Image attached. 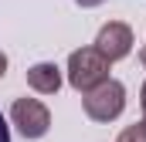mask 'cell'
Wrapping results in <instances>:
<instances>
[{
  "instance_id": "obj_1",
  "label": "cell",
  "mask_w": 146,
  "mask_h": 142,
  "mask_svg": "<svg viewBox=\"0 0 146 142\" xmlns=\"http://www.w3.org/2000/svg\"><path fill=\"white\" fill-rule=\"evenodd\" d=\"M109 61L95 51V47H78L68 54V85H72L75 91H92V88H99L102 81H109Z\"/></svg>"
},
{
  "instance_id": "obj_2",
  "label": "cell",
  "mask_w": 146,
  "mask_h": 142,
  "mask_svg": "<svg viewBox=\"0 0 146 142\" xmlns=\"http://www.w3.org/2000/svg\"><path fill=\"white\" fill-rule=\"evenodd\" d=\"M82 105H85V115L92 122H115L122 115V108H126V85L115 81V78H109L99 88L85 91L82 95Z\"/></svg>"
},
{
  "instance_id": "obj_3",
  "label": "cell",
  "mask_w": 146,
  "mask_h": 142,
  "mask_svg": "<svg viewBox=\"0 0 146 142\" xmlns=\"http://www.w3.org/2000/svg\"><path fill=\"white\" fill-rule=\"evenodd\" d=\"M10 122L17 125V132L24 139H41L51 129V112H48L44 102H37V98H17L10 105Z\"/></svg>"
},
{
  "instance_id": "obj_4",
  "label": "cell",
  "mask_w": 146,
  "mask_h": 142,
  "mask_svg": "<svg viewBox=\"0 0 146 142\" xmlns=\"http://www.w3.org/2000/svg\"><path fill=\"white\" fill-rule=\"evenodd\" d=\"M92 47H95L109 64L112 61H122V58H129V51H133V27L122 24V20H109V24L99 27Z\"/></svg>"
},
{
  "instance_id": "obj_5",
  "label": "cell",
  "mask_w": 146,
  "mask_h": 142,
  "mask_svg": "<svg viewBox=\"0 0 146 142\" xmlns=\"http://www.w3.org/2000/svg\"><path fill=\"white\" fill-rule=\"evenodd\" d=\"M27 85L37 95H58V88H61V68L51 64V61H37V64L27 68Z\"/></svg>"
},
{
  "instance_id": "obj_6",
  "label": "cell",
  "mask_w": 146,
  "mask_h": 142,
  "mask_svg": "<svg viewBox=\"0 0 146 142\" xmlns=\"http://www.w3.org/2000/svg\"><path fill=\"white\" fill-rule=\"evenodd\" d=\"M119 142H146V125H143V122H136V125L122 129V135H119Z\"/></svg>"
},
{
  "instance_id": "obj_7",
  "label": "cell",
  "mask_w": 146,
  "mask_h": 142,
  "mask_svg": "<svg viewBox=\"0 0 146 142\" xmlns=\"http://www.w3.org/2000/svg\"><path fill=\"white\" fill-rule=\"evenodd\" d=\"M0 142H10V132H7V122H3V115H0Z\"/></svg>"
},
{
  "instance_id": "obj_8",
  "label": "cell",
  "mask_w": 146,
  "mask_h": 142,
  "mask_svg": "<svg viewBox=\"0 0 146 142\" xmlns=\"http://www.w3.org/2000/svg\"><path fill=\"white\" fill-rule=\"evenodd\" d=\"M139 108H143V118H146V81H143V88H139Z\"/></svg>"
},
{
  "instance_id": "obj_9",
  "label": "cell",
  "mask_w": 146,
  "mask_h": 142,
  "mask_svg": "<svg viewBox=\"0 0 146 142\" xmlns=\"http://www.w3.org/2000/svg\"><path fill=\"white\" fill-rule=\"evenodd\" d=\"M78 7H99V3H106V0H75Z\"/></svg>"
},
{
  "instance_id": "obj_10",
  "label": "cell",
  "mask_w": 146,
  "mask_h": 142,
  "mask_svg": "<svg viewBox=\"0 0 146 142\" xmlns=\"http://www.w3.org/2000/svg\"><path fill=\"white\" fill-rule=\"evenodd\" d=\"M3 74H7V54L0 51V78H3Z\"/></svg>"
},
{
  "instance_id": "obj_11",
  "label": "cell",
  "mask_w": 146,
  "mask_h": 142,
  "mask_svg": "<svg viewBox=\"0 0 146 142\" xmlns=\"http://www.w3.org/2000/svg\"><path fill=\"white\" fill-rule=\"evenodd\" d=\"M139 61H143V68H146V44H143V51H139Z\"/></svg>"
},
{
  "instance_id": "obj_12",
  "label": "cell",
  "mask_w": 146,
  "mask_h": 142,
  "mask_svg": "<svg viewBox=\"0 0 146 142\" xmlns=\"http://www.w3.org/2000/svg\"><path fill=\"white\" fill-rule=\"evenodd\" d=\"M143 125H146V118H143Z\"/></svg>"
}]
</instances>
